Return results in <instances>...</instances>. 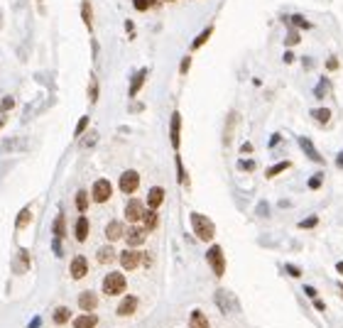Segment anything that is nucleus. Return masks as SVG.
Instances as JSON below:
<instances>
[{
  "mask_svg": "<svg viewBox=\"0 0 343 328\" xmlns=\"http://www.w3.org/2000/svg\"><path fill=\"white\" fill-rule=\"evenodd\" d=\"M189 220H191V230L196 233L199 240H204V243H211V240H213L216 225H213V220H211L208 216H204V213H191Z\"/></svg>",
  "mask_w": 343,
  "mask_h": 328,
  "instance_id": "nucleus-1",
  "label": "nucleus"
},
{
  "mask_svg": "<svg viewBox=\"0 0 343 328\" xmlns=\"http://www.w3.org/2000/svg\"><path fill=\"white\" fill-rule=\"evenodd\" d=\"M125 287H128V279L123 272H108L103 277V294L106 296H118L125 292Z\"/></svg>",
  "mask_w": 343,
  "mask_h": 328,
  "instance_id": "nucleus-2",
  "label": "nucleus"
},
{
  "mask_svg": "<svg viewBox=\"0 0 343 328\" xmlns=\"http://www.w3.org/2000/svg\"><path fill=\"white\" fill-rule=\"evenodd\" d=\"M206 262L213 269L216 277H223L226 274V257H223V248L221 245H211L208 253H206Z\"/></svg>",
  "mask_w": 343,
  "mask_h": 328,
  "instance_id": "nucleus-3",
  "label": "nucleus"
},
{
  "mask_svg": "<svg viewBox=\"0 0 343 328\" xmlns=\"http://www.w3.org/2000/svg\"><path fill=\"white\" fill-rule=\"evenodd\" d=\"M111 196H113L111 179H96L93 186H91V201L93 203H106V201H111Z\"/></svg>",
  "mask_w": 343,
  "mask_h": 328,
  "instance_id": "nucleus-4",
  "label": "nucleus"
},
{
  "mask_svg": "<svg viewBox=\"0 0 343 328\" xmlns=\"http://www.w3.org/2000/svg\"><path fill=\"white\" fill-rule=\"evenodd\" d=\"M118 189L123 191V194H135L137 189H140V174H137L135 169H125L123 174H120V179H118Z\"/></svg>",
  "mask_w": 343,
  "mask_h": 328,
  "instance_id": "nucleus-5",
  "label": "nucleus"
},
{
  "mask_svg": "<svg viewBox=\"0 0 343 328\" xmlns=\"http://www.w3.org/2000/svg\"><path fill=\"white\" fill-rule=\"evenodd\" d=\"M145 203L142 201H137V198H130L128 203H125V208H123V213H125V220L133 225V223H140L142 220V216H145Z\"/></svg>",
  "mask_w": 343,
  "mask_h": 328,
  "instance_id": "nucleus-6",
  "label": "nucleus"
},
{
  "mask_svg": "<svg viewBox=\"0 0 343 328\" xmlns=\"http://www.w3.org/2000/svg\"><path fill=\"white\" fill-rule=\"evenodd\" d=\"M147 233H150V230H147L145 225H135V223H133V225L125 230V243H128V248H140V245L147 240Z\"/></svg>",
  "mask_w": 343,
  "mask_h": 328,
  "instance_id": "nucleus-7",
  "label": "nucleus"
},
{
  "mask_svg": "<svg viewBox=\"0 0 343 328\" xmlns=\"http://www.w3.org/2000/svg\"><path fill=\"white\" fill-rule=\"evenodd\" d=\"M169 140H172V147H174V152H179V145H182V113H179V110H174V113H172Z\"/></svg>",
  "mask_w": 343,
  "mask_h": 328,
  "instance_id": "nucleus-8",
  "label": "nucleus"
},
{
  "mask_svg": "<svg viewBox=\"0 0 343 328\" xmlns=\"http://www.w3.org/2000/svg\"><path fill=\"white\" fill-rule=\"evenodd\" d=\"M118 260H120V267L125 269V272H133L140 267V253H137L135 248H128V250H123L120 255H118Z\"/></svg>",
  "mask_w": 343,
  "mask_h": 328,
  "instance_id": "nucleus-9",
  "label": "nucleus"
},
{
  "mask_svg": "<svg viewBox=\"0 0 343 328\" xmlns=\"http://www.w3.org/2000/svg\"><path fill=\"white\" fill-rule=\"evenodd\" d=\"M147 73H150L147 66L137 69L135 73H133V78H130V88H128V96H130V98H135L137 93L142 91V86H145V81H147Z\"/></svg>",
  "mask_w": 343,
  "mask_h": 328,
  "instance_id": "nucleus-10",
  "label": "nucleus"
},
{
  "mask_svg": "<svg viewBox=\"0 0 343 328\" xmlns=\"http://www.w3.org/2000/svg\"><path fill=\"white\" fill-rule=\"evenodd\" d=\"M69 274H71V279H83L88 274V260L83 255H76L69 264Z\"/></svg>",
  "mask_w": 343,
  "mask_h": 328,
  "instance_id": "nucleus-11",
  "label": "nucleus"
},
{
  "mask_svg": "<svg viewBox=\"0 0 343 328\" xmlns=\"http://www.w3.org/2000/svg\"><path fill=\"white\" fill-rule=\"evenodd\" d=\"M297 142H299V147H302V152L311 159V162H316V164H324V157L316 152V147H314V142L309 140V137H297Z\"/></svg>",
  "mask_w": 343,
  "mask_h": 328,
  "instance_id": "nucleus-12",
  "label": "nucleus"
},
{
  "mask_svg": "<svg viewBox=\"0 0 343 328\" xmlns=\"http://www.w3.org/2000/svg\"><path fill=\"white\" fill-rule=\"evenodd\" d=\"M88 233H91V223H88V218L81 213L78 220H76V225H74V238H76L78 243H86V240H88Z\"/></svg>",
  "mask_w": 343,
  "mask_h": 328,
  "instance_id": "nucleus-13",
  "label": "nucleus"
},
{
  "mask_svg": "<svg viewBox=\"0 0 343 328\" xmlns=\"http://www.w3.org/2000/svg\"><path fill=\"white\" fill-rule=\"evenodd\" d=\"M96 306H98V294H96V292L86 289V292L78 294V309H81V311H93Z\"/></svg>",
  "mask_w": 343,
  "mask_h": 328,
  "instance_id": "nucleus-14",
  "label": "nucleus"
},
{
  "mask_svg": "<svg viewBox=\"0 0 343 328\" xmlns=\"http://www.w3.org/2000/svg\"><path fill=\"white\" fill-rule=\"evenodd\" d=\"M137 304H140V299L130 294V296H125V299H123V301L118 304L115 314H118V316H133V314L137 311Z\"/></svg>",
  "mask_w": 343,
  "mask_h": 328,
  "instance_id": "nucleus-15",
  "label": "nucleus"
},
{
  "mask_svg": "<svg viewBox=\"0 0 343 328\" xmlns=\"http://www.w3.org/2000/svg\"><path fill=\"white\" fill-rule=\"evenodd\" d=\"M106 238H108V243H115V240L125 238V225L120 220H111L106 225Z\"/></svg>",
  "mask_w": 343,
  "mask_h": 328,
  "instance_id": "nucleus-16",
  "label": "nucleus"
},
{
  "mask_svg": "<svg viewBox=\"0 0 343 328\" xmlns=\"http://www.w3.org/2000/svg\"><path fill=\"white\" fill-rule=\"evenodd\" d=\"M162 201H164V189H162V186H152V189L147 191V201H145V206L152 208V211H157V208L162 206Z\"/></svg>",
  "mask_w": 343,
  "mask_h": 328,
  "instance_id": "nucleus-17",
  "label": "nucleus"
},
{
  "mask_svg": "<svg viewBox=\"0 0 343 328\" xmlns=\"http://www.w3.org/2000/svg\"><path fill=\"white\" fill-rule=\"evenodd\" d=\"M12 267H15L17 274H25V272L32 267V262H30V250H27V248H20V250H17V260H15Z\"/></svg>",
  "mask_w": 343,
  "mask_h": 328,
  "instance_id": "nucleus-18",
  "label": "nucleus"
},
{
  "mask_svg": "<svg viewBox=\"0 0 343 328\" xmlns=\"http://www.w3.org/2000/svg\"><path fill=\"white\" fill-rule=\"evenodd\" d=\"M98 326V316L93 311H83V316L74 319V328H96Z\"/></svg>",
  "mask_w": 343,
  "mask_h": 328,
  "instance_id": "nucleus-19",
  "label": "nucleus"
},
{
  "mask_svg": "<svg viewBox=\"0 0 343 328\" xmlns=\"http://www.w3.org/2000/svg\"><path fill=\"white\" fill-rule=\"evenodd\" d=\"M115 257H118V255H115V250H113V245H106V248H98V253H96V260H98V262H101V264H106V267H108V264H113V262H115Z\"/></svg>",
  "mask_w": 343,
  "mask_h": 328,
  "instance_id": "nucleus-20",
  "label": "nucleus"
},
{
  "mask_svg": "<svg viewBox=\"0 0 343 328\" xmlns=\"http://www.w3.org/2000/svg\"><path fill=\"white\" fill-rule=\"evenodd\" d=\"M30 223H32V206H25V208L17 213V218H15V228H17V230H25Z\"/></svg>",
  "mask_w": 343,
  "mask_h": 328,
  "instance_id": "nucleus-21",
  "label": "nucleus"
},
{
  "mask_svg": "<svg viewBox=\"0 0 343 328\" xmlns=\"http://www.w3.org/2000/svg\"><path fill=\"white\" fill-rule=\"evenodd\" d=\"M211 35H213V25H208V27H204L196 37H194V42H191V52H196V49H201L206 42L211 39Z\"/></svg>",
  "mask_w": 343,
  "mask_h": 328,
  "instance_id": "nucleus-22",
  "label": "nucleus"
},
{
  "mask_svg": "<svg viewBox=\"0 0 343 328\" xmlns=\"http://www.w3.org/2000/svg\"><path fill=\"white\" fill-rule=\"evenodd\" d=\"M189 328H211V324H208V319H206V314L201 309H194V311H191Z\"/></svg>",
  "mask_w": 343,
  "mask_h": 328,
  "instance_id": "nucleus-23",
  "label": "nucleus"
},
{
  "mask_svg": "<svg viewBox=\"0 0 343 328\" xmlns=\"http://www.w3.org/2000/svg\"><path fill=\"white\" fill-rule=\"evenodd\" d=\"M52 321L57 324V326H64L71 321V309L69 306H57L54 309V314H52Z\"/></svg>",
  "mask_w": 343,
  "mask_h": 328,
  "instance_id": "nucleus-24",
  "label": "nucleus"
},
{
  "mask_svg": "<svg viewBox=\"0 0 343 328\" xmlns=\"http://www.w3.org/2000/svg\"><path fill=\"white\" fill-rule=\"evenodd\" d=\"M81 20H83L86 30L93 27V7H91V0H81Z\"/></svg>",
  "mask_w": 343,
  "mask_h": 328,
  "instance_id": "nucleus-25",
  "label": "nucleus"
},
{
  "mask_svg": "<svg viewBox=\"0 0 343 328\" xmlns=\"http://www.w3.org/2000/svg\"><path fill=\"white\" fill-rule=\"evenodd\" d=\"M88 203H91V194L86 189H78L76 191V211L78 213H86L88 211Z\"/></svg>",
  "mask_w": 343,
  "mask_h": 328,
  "instance_id": "nucleus-26",
  "label": "nucleus"
},
{
  "mask_svg": "<svg viewBox=\"0 0 343 328\" xmlns=\"http://www.w3.org/2000/svg\"><path fill=\"white\" fill-rule=\"evenodd\" d=\"M52 233H54V238H64L67 235V218H64V213H57L54 225H52Z\"/></svg>",
  "mask_w": 343,
  "mask_h": 328,
  "instance_id": "nucleus-27",
  "label": "nucleus"
},
{
  "mask_svg": "<svg viewBox=\"0 0 343 328\" xmlns=\"http://www.w3.org/2000/svg\"><path fill=\"white\" fill-rule=\"evenodd\" d=\"M142 223H145V228H147V230H154V228L159 225V216H157V211L147 208V211H145V216H142Z\"/></svg>",
  "mask_w": 343,
  "mask_h": 328,
  "instance_id": "nucleus-28",
  "label": "nucleus"
},
{
  "mask_svg": "<svg viewBox=\"0 0 343 328\" xmlns=\"http://www.w3.org/2000/svg\"><path fill=\"white\" fill-rule=\"evenodd\" d=\"M311 118H314L319 125H326V123L331 120V110H329V108H314V110H311Z\"/></svg>",
  "mask_w": 343,
  "mask_h": 328,
  "instance_id": "nucleus-29",
  "label": "nucleus"
},
{
  "mask_svg": "<svg viewBox=\"0 0 343 328\" xmlns=\"http://www.w3.org/2000/svg\"><path fill=\"white\" fill-rule=\"evenodd\" d=\"M174 162H177V179H179V184H182V186H189V177H187V169H184V162H182L179 152H177Z\"/></svg>",
  "mask_w": 343,
  "mask_h": 328,
  "instance_id": "nucleus-30",
  "label": "nucleus"
},
{
  "mask_svg": "<svg viewBox=\"0 0 343 328\" xmlns=\"http://www.w3.org/2000/svg\"><path fill=\"white\" fill-rule=\"evenodd\" d=\"M329 91H331V83H329V78L324 76V78L316 83V88H314V98H319V101H321V98H326V93H329Z\"/></svg>",
  "mask_w": 343,
  "mask_h": 328,
  "instance_id": "nucleus-31",
  "label": "nucleus"
},
{
  "mask_svg": "<svg viewBox=\"0 0 343 328\" xmlns=\"http://www.w3.org/2000/svg\"><path fill=\"white\" fill-rule=\"evenodd\" d=\"M289 167H292V162H289V159H287V162H277L274 167H270V169L265 172V177H267V179H274L277 174H282V172H287Z\"/></svg>",
  "mask_w": 343,
  "mask_h": 328,
  "instance_id": "nucleus-32",
  "label": "nucleus"
},
{
  "mask_svg": "<svg viewBox=\"0 0 343 328\" xmlns=\"http://www.w3.org/2000/svg\"><path fill=\"white\" fill-rule=\"evenodd\" d=\"M88 101L98 103V78H96V73H91V78H88Z\"/></svg>",
  "mask_w": 343,
  "mask_h": 328,
  "instance_id": "nucleus-33",
  "label": "nucleus"
},
{
  "mask_svg": "<svg viewBox=\"0 0 343 328\" xmlns=\"http://www.w3.org/2000/svg\"><path fill=\"white\" fill-rule=\"evenodd\" d=\"M289 22H292L297 30H311V27H314V25H311L304 15H292V17H289Z\"/></svg>",
  "mask_w": 343,
  "mask_h": 328,
  "instance_id": "nucleus-34",
  "label": "nucleus"
},
{
  "mask_svg": "<svg viewBox=\"0 0 343 328\" xmlns=\"http://www.w3.org/2000/svg\"><path fill=\"white\" fill-rule=\"evenodd\" d=\"M157 5V0H133V7H135L137 12H147V10H152Z\"/></svg>",
  "mask_w": 343,
  "mask_h": 328,
  "instance_id": "nucleus-35",
  "label": "nucleus"
},
{
  "mask_svg": "<svg viewBox=\"0 0 343 328\" xmlns=\"http://www.w3.org/2000/svg\"><path fill=\"white\" fill-rule=\"evenodd\" d=\"M88 123H91V118H88V115H83V118L76 123V128H74V137H76V140H78L83 132L88 130Z\"/></svg>",
  "mask_w": 343,
  "mask_h": 328,
  "instance_id": "nucleus-36",
  "label": "nucleus"
},
{
  "mask_svg": "<svg viewBox=\"0 0 343 328\" xmlns=\"http://www.w3.org/2000/svg\"><path fill=\"white\" fill-rule=\"evenodd\" d=\"M299 39H302V37H299V30H289L287 37H284V44H287V47H294V44H299Z\"/></svg>",
  "mask_w": 343,
  "mask_h": 328,
  "instance_id": "nucleus-37",
  "label": "nucleus"
},
{
  "mask_svg": "<svg viewBox=\"0 0 343 328\" xmlns=\"http://www.w3.org/2000/svg\"><path fill=\"white\" fill-rule=\"evenodd\" d=\"M12 108H15V98H12V96H5V98L0 101V113L5 115V113H10Z\"/></svg>",
  "mask_w": 343,
  "mask_h": 328,
  "instance_id": "nucleus-38",
  "label": "nucleus"
},
{
  "mask_svg": "<svg viewBox=\"0 0 343 328\" xmlns=\"http://www.w3.org/2000/svg\"><path fill=\"white\" fill-rule=\"evenodd\" d=\"M321 184H324V172H316V174L309 179V189L316 191V189H321Z\"/></svg>",
  "mask_w": 343,
  "mask_h": 328,
  "instance_id": "nucleus-39",
  "label": "nucleus"
},
{
  "mask_svg": "<svg viewBox=\"0 0 343 328\" xmlns=\"http://www.w3.org/2000/svg\"><path fill=\"white\" fill-rule=\"evenodd\" d=\"M316 225H319V218H316V216H309V218L299 220V228H302V230H309V228H316Z\"/></svg>",
  "mask_w": 343,
  "mask_h": 328,
  "instance_id": "nucleus-40",
  "label": "nucleus"
},
{
  "mask_svg": "<svg viewBox=\"0 0 343 328\" xmlns=\"http://www.w3.org/2000/svg\"><path fill=\"white\" fill-rule=\"evenodd\" d=\"M189 69H191V54L182 57V64H179V73H182V76H187V73H189Z\"/></svg>",
  "mask_w": 343,
  "mask_h": 328,
  "instance_id": "nucleus-41",
  "label": "nucleus"
},
{
  "mask_svg": "<svg viewBox=\"0 0 343 328\" xmlns=\"http://www.w3.org/2000/svg\"><path fill=\"white\" fill-rule=\"evenodd\" d=\"M238 169H240V172H253V169H255V162H253V159H240V162H238Z\"/></svg>",
  "mask_w": 343,
  "mask_h": 328,
  "instance_id": "nucleus-42",
  "label": "nucleus"
},
{
  "mask_svg": "<svg viewBox=\"0 0 343 328\" xmlns=\"http://www.w3.org/2000/svg\"><path fill=\"white\" fill-rule=\"evenodd\" d=\"M152 262H154V257H152L150 253H140V264H142L145 269H150V267H152Z\"/></svg>",
  "mask_w": 343,
  "mask_h": 328,
  "instance_id": "nucleus-43",
  "label": "nucleus"
},
{
  "mask_svg": "<svg viewBox=\"0 0 343 328\" xmlns=\"http://www.w3.org/2000/svg\"><path fill=\"white\" fill-rule=\"evenodd\" d=\"M52 248H54V255H57V257L64 255V250H62V238H54V240H52Z\"/></svg>",
  "mask_w": 343,
  "mask_h": 328,
  "instance_id": "nucleus-44",
  "label": "nucleus"
},
{
  "mask_svg": "<svg viewBox=\"0 0 343 328\" xmlns=\"http://www.w3.org/2000/svg\"><path fill=\"white\" fill-rule=\"evenodd\" d=\"M326 69H329V71H336V69H339V59H336V57H329V59H326Z\"/></svg>",
  "mask_w": 343,
  "mask_h": 328,
  "instance_id": "nucleus-45",
  "label": "nucleus"
},
{
  "mask_svg": "<svg viewBox=\"0 0 343 328\" xmlns=\"http://www.w3.org/2000/svg\"><path fill=\"white\" fill-rule=\"evenodd\" d=\"M287 272H289L292 277H302V269H299L297 264H287Z\"/></svg>",
  "mask_w": 343,
  "mask_h": 328,
  "instance_id": "nucleus-46",
  "label": "nucleus"
},
{
  "mask_svg": "<svg viewBox=\"0 0 343 328\" xmlns=\"http://www.w3.org/2000/svg\"><path fill=\"white\" fill-rule=\"evenodd\" d=\"M282 59H284V64H292V62H294V59H297V57H294V52H289V49H287V52H284V57H282Z\"/></svg>",
  "mask_w": 343,
  "mask_h": 328,
  "instance_id": "nucleus-47",
  "label": "nucleus"
},
{
  "mask_svg": "<svg viewBox=\"0 0 343 328\" xmlns=\"http://www.w3.org/2000/svg\"><path fill=\"white\" fill-rule=\"evenodd\" d=\"M304 294H306L309 299H316V289H314V287H309V284L304 287Z\"/></svg>",
  "mask_w": 343,
  "mask_h": 328,
  "instance_id": "nucleus-48",
  "label": "nucleus"
},
{
  "mask_svg": "<svg viewBox=\"0 0 343 328\" xmlns=\"http://www.w3.org/2000/svg\"><path fill=\"white\" fill-rule=\"evenodd\" d=\"M253 152V145L250 142H243V147H240V154H250Z\"/></svg>",
  "mask_w": 343,
  "mask_h": 328,
  "instance_id": "nucleus-49",
  "label": "nucleus"
},
{
  "mask_svg": "<svg viewBox=\"0 0 343 328\" xmlns=\"http://www.w3.org/2000/svg\"><path fill=\"white\" fill-rule=\"evenodd\" d=\"M314 306H316V311H324V309H326V304H324L321 299H314Z\"/></svg>",
  "mask_w": 343,
  "mask_h": 328,
  "instance_id": "nucleus-50",
  "label": "nucleus"
},
{
  "mask_svg": "<svg viewBox=\"0 0 343 328\" xmlns=\"http://www.w3.org/2000/svg\"><path fill=\"white\" fill-rule=\"evenodd\" d=\"M39 324H42V319H39V316H35V319L30 321V326H27V328H39Z\"/></svg>",
  "mask_w": 343,
  "mask_h": 328,
  "instance_id": "nucleus-51",
  "label": "nucleus"
},
{
  "mask_svg": "<svg viewBox=\"0 0 343 328\" xmlns=\"http://www.w3.org/2000/svg\"><path fill=\"white\" fill-rule=\"evenodd\" d=\"M91 145H96V132H93V135H91V137L83 142V147H91Z\"/></svg>",
  "mask_w": 343,
  "mask_h": 328,
  "instance_id": "nucleus-52",
  "label": "nucleus"
},
{
  "mask_svg": "<svg viewBox=\"0 0 343 328\" xmlns=\"http://www.w3.org/2000/svg\"><path fill=\"white\" fill-rule=\"evenodd\" d=\"M336 167H339V169H343V149L339 152V157H336Z\"/></svg>",
  "mask_w": 343,
  "mask_h": 328,
  "instance_id": "nucleus-53",
  "label": "nucleus"
},
{
  "mask_svg": "<svg viewBox=\"0 0 343 328\" xmlns=\"http://www.w3.org/2000/svg\"><path fill=\"white\" fill-rule=\"evenodd\" d=\"M302 64H304V69H311V66H314V62H311L309 57H304V59H302Z\"/></svg>",
  "mask_w": 343,
  "mask_h": 328,
  "instance_id": "nucleus-54",
  "label": "nucleus"
},
{
  "mask_svg": "<svg viewBox=\"0 0 343 328\" xmlns=\"http://www.w3.org/2000/svg\"><path fill=\"white\" fill-rule=\"evenodd\" d=\"M125 30H128V32H133V30H135V25H133V20H125Z\"/></svg>",
  "mask_w": 343,
  "mask_h": 328,
  "instance_id": "nucleus-55",
  "label": "nucleus"
},
{
  "mask_svg": "<svg viewBox=\"0 0 343 328\" xmlns=\"http://www.w3.org/2000/svg\"><path fill=\"white\" fill-rule=\"evenodd\" d=\"M277 142H279V135H272V140H270V147H274Z\"/></svg>",
  "mask_w": 343,
  "mask_h": 328,
  "instance_id": "nucleus-56",
  "label": "nucleus"
},
{
  "mask_svg": "<svg viewBox=\"0 0 343 328\" xmlns=\"http://www.w3.org/2000/svg\"><path fill=\"white\" fill-rule=\"evenodd\" d=\"M336 272H339V274H343V260H341V262H336Z\"/></svg>",
  "mask_w": 343,
  "mask_h": 328,
  "instance_id": "nucleus-57",
  "label": "nucleus"
},
{
  "mask_svg": "<svg viewBox=\"0 0 343 328\" xmlns=\"http://www.w3.org/2000/svg\"><path fill=\"white\" fill-rule=\"evenodd\" d=\"M2 125H5V118H0V128H2Z\"/></svg>",
  "mask_w": 343,
  "mask_h": 328,
  "instance_id": "nucleus-58",
  "label": "nucleus"
},
{
  "mask_svg": "<svg viewBox=\"0 0 343 328\" xmlns=\"http://www.w3.org/2000/svg\"><path fill=\"white\" fill-rule=\"evenodd\" d=\"M164 2H177V0H164Z\"/></svg>",
  "mask_w": 343,
  "mask_h": 328,
  "instance_id": "nucleus-59",
  "label": "nucleus"
}]
</instances>
